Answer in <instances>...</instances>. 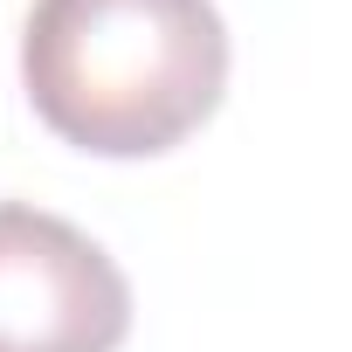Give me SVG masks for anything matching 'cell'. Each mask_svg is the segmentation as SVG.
<instances>
[{
    "instance_id": "6da1fadb",
    "label": "cell",
    "mask_w": 352,
    "mask_h": 352,
    "mask_svg": "<svg viewBox=\"0 0 352 352\" xmlns=\"http://www.w3.org/2000/svg\"><path fill=\"white\" fill-rule=\"evenodd\" d=\"M35 118L90 159H159L228 90L214 0H35L21 28Z\"/></svg>"
},
{
    "instance_id": "7a4b0ae2",
    "label": "cell",
    "mask_w": 352,
    "mask_h": 352,
    "mask_svg": "<svg viewBox=\"0 0 352 352\" xmlns=\"http://www.w3.org/2000/svg\"><path fill=\"white\" fill-rule=\"evenodd\" d=\"M131 283L76 221L0 201V352H118Z\"/></svg>"
}]
</instances>
